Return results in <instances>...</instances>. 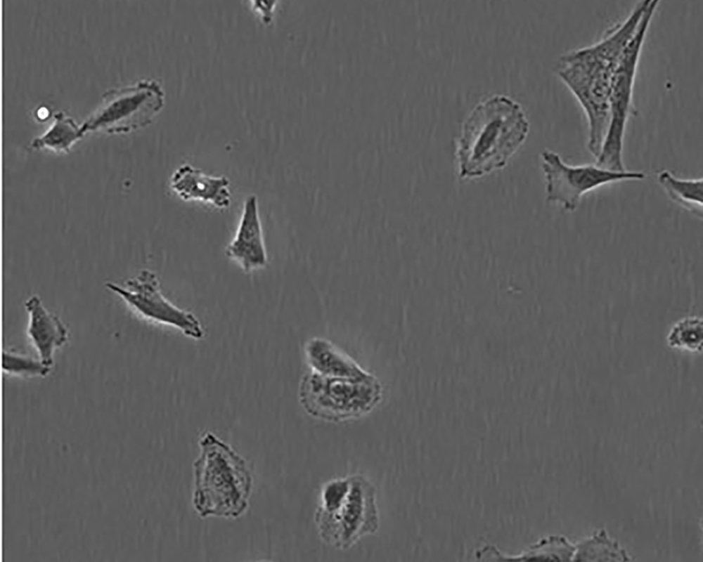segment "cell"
Instances as JSON below:
<instances>
[{
  "label": "cell",
  "mask_w": 703,
  "mask_h": 562,
  "mask_svg": "<svg viewBox=\"0 0 703 562\" xmlns=\"http://www.w3.org/2000/svg\"><path fill=\"white\" fill-rule=\"evenodd\" d=\"M649 0L637 1L628 16L610 27L596 42L562 54L555 73L582 107L588 122L587 147L595 158L609 120L612 79L624 50L633 36Z\"/></svg>",
  "instance_id": "6da1fadb"
},
{
  "label": "cell",
  "mask_w": 703,
  "mask_h": 562,
  "mask_svg": "<svg viewBox=\"0 0 703 562\" xmlns=\"http://www.w3.org/2000/svg\"><path fill=\"white\" fill-rule=\"evenodd\" d=\"M529 131L525 112L510 97L494 94L479 102L464 119L456 140L460 177L476 178L504 167Z\"/></svg>",
  "instance_id": "7a4b0ae2"
},
{
  "label": "cell",
  "mask_w": 703,
  "mask_h": 562,
  "mask_svg": "<svg viewBox=\"0 0 703 562\" xmlns=\"http://www.w3.org/2000/svg\"><path fill=\"white\" fill-rule=\"evenodd\" d=\"M192 504L201 518L235 519L249 507L254 478L245 459L212 432L198 441Z\"/></svg>",
  "instance_id": "3957f363"
},
{
  "label": "cell",
  "mask_w": 703,
  "mask_h": 562,
  "mask_svg": "<svg viewBox=\"0 0 703 562\" xmlns=\"http://www.w3.org/2000/svg\"><path fill=\"white\" fill-rule=\"evenodd\" d=\"M376 489L361 474L329 481L322 488L314 521L321 540L345 550L379 528Z\"/></svg>",
  "instance_id": "277c9868"
},
{
  "label": "cell",
  "mask_w": 703,
  "mask_h": 562,
  "mask_svg": "<svg viewBox=\"0 0 703 562\" xmlns=\"http://www.w3.org/2000/svg\"><path fill=\"white\" fill-rule=\"evenodd\" d=\"M382 398V386L371 374L363 378L349 379L311 372L302 377L299 388V402L306 412L333 423L368 414Z\"/></svg>",
  "instance_id": "5b68a950"
},
{
  "label": "cell",
  "mask_w": 703,
  "mask_h": 562,
  "mask_svg": "<svg viewBox=\"0 0 703 562\" xmlns=\"http://www.w3.org/2000/svg\"><path fill=\"white\" fill-rule=\"evenodd\" d=\"M659 1L649 0L640 22L628 43L615 71L609 98V120L595 164L612 171H624L623 146L628 120L634 113L633 91L639 58L648 27Z\"/></svg>",
  "instance_id": "8992f818"
},
{
  "label": "cell",
  "mask_w": 703,
  "mask_h": 562,
  "mask_svg": "<svg viewBox=\"0 0 703 562\" xmlns=\"http://www.w3.org/2000/svg\"><path fill=\"white\" fill-rule=\"evenodd\" d=\"M165 104V93L153 79L107 90L82 126L88 131L129 132L149 124Z\"/></svg>",
  "instance_id": "52a82bcc"
},
{
  "label": "cell",
  "mask_w": 703,
  "mask_h": 562,
  "mask_svg": "<svg viewBox=\"0 0 703 562\" xmlns=\"http://www.w3.org/2000/svg\"><path fill=\"white\" fill-rule=\"evenodd\" d=\"M541 159L547 201L559 204L569 212L576 211L582 197L593 190L612 183L645 178L643 171H612L595 164H569L558 153L547 148L542 151Z\"/></svg>",
  "instance_id": "ba28073f"
},
{
  "label": "cell",
  "mask_w": 703,
  "mask_h": 562,
  "mask_svg": "<svg viewBox=\"0 0 703 562\" xmlns=\"http://www.w3.org/2000/svg\"><path fill=\"white\" fill-rule=\"evenodd\" d=\"M105 287L141 318L172 327L193 339H201L204 336V330L198 318L165 297L159 278L153 271L143 269L122 285L108 281Z\"/></svg>",
  "instance_id": "9c48e42d"
},
{
  "label": "cell",
  "mask_w": 703,
  "mask_h": 562,
  "mask_svg": "<svg viewBox=\"0 0 703 562\" xmlns=\"http://www.w3.org/2000/svg\"><path fill=\"white\" fill-rule=\"evenodd\" d=\"M225 254L245 272L265 267L268 257L260 221L257 197L249 195L244 201L239 224Z\"/></svg>",
  "instance_id": "30bf717a"
},
{
  "label": "cell",
  "mask_w": 703,
  "mask_h": 562,
  "mask_svg": "<svg viewBox=\"0 0 703 562\" xmlns=\"http://www.w3.org/2000/svg\"><path fill=\"white\" fill-rule=\"evenodd\" d=\"M169 186L184 201H200L219 209L231 204L230 181L226 176L207 175L188 164L173 172Z\"/></svg>",
  "instance_id": "8fae6325"
},
{
  "label": "cell",
  "mask_w": 703,
  "mask_h": 562,
  "mask_svg": "<svg viewBox=\"0 0 703 562\" xmlns=\"http://www.w3.org/2000/svg\"><path fill=\"white\" fill-rule=\"evenodd\" d=\"M25 308L29 317L27 336L38 358L53 367L54 353L68 341L69 329L58 315L44 306L37 295L30 296Z\"/></svg>",
  "instance_id": "7c38bea8"
},
{
  "label": "cell",
  "mask_w": 703,
  "mask_h": 562,
  "mask_svg": "<svg viewBox=\"0 0 703 562\" xmlns=\"http://www.w3.org/2000/svg\"><path fill=\"white\" fill-rule=\"evenodd\" d=\"M305 355L311 372L321 375L359 379L370 374L330 341L322 338L308 341Z\"/></svg>",
  "instance_id": "4fadbf2b"
},
{
  "label": "cell",
  "mask_w": 703,
  "mask_h": 562,
  "mask_svg": "<svg viewBox=\"0 0 703 562\" xmlns=\"http://www.w3.org/2000/svg\"><path fill=\"white\" fill-rule=\"evenodd\" d=\"M574 548L560 536L543 537L520 552L510 554L501 550L491 544H485L477 549L475 556L478 560H567L574 556Z\"/></svg>",
  "instance_id": "5bb4252c"
},
{
  "label": "cell",
  "mask_w": 703,
  "mask_h": 562,
  "mask_svg": "<svg viewBox=\"0 0 703 562\" xmlns=\"http://www.w3.org/2000/svg\"><path fill=\"white\" fill-rule=\"evenodd\" d=\"M657 180L668 197L694 216L702 219L703 215L702 178H681L669 170L657 174Z\"/></svg>",
  "instance_id": "9a60e30c"
},
{
  "label": "cell",
  "mask_w": 703,
  "mask_h": 562,
  "mask_svg": "<svg viewBox=\"0 0 703 562\" xmlns=\"http://www.w3.org/2000/svg\"><path fill=\"white\" fill-rule=\"evenodd\" d=\"M84 133L70 117L63 112L54 114L53 122L41 136L34 138L30 143L35 150H49L56 153H67Z\"/></svg>",
  "instance_id": "2e32d148"
},
{
  "label": "cell",
  "mask_w": 703,
  "mask_h": 562,
  "mask_svg": "<svg viewBox=\"0 0 703 562\" xmlns=\"http://www.w3.org/2000/svg\"><path fill=\"white\" fill-rule=\"evenodd\" d=\"M703 322L702 318L687 316L676 322L667 336V345L673 348L691 353L702 351Z\"/></svg>",
  "instance_id": "e0dca14e"
},
{
  "label": "cell",
  "mask_w": 703,
  "mask_h": 562,
  "mask_svg": "<svg viewBox=\"0 0 703 562\" xmlns=\"http://www.w3.org/2000/svg\"><path fill=\"white\" fill-rule=\"evenodd\" d=\"M2 368L4 372L9 376L32 378L46 377L53 367L46 365L39 358L8 348L4 351Z\"/></svg>",
  "instance_id": "ac0fdd59"
}]
</instances>
